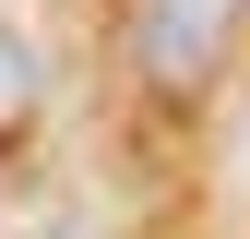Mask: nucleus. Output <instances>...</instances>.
Returning a JSON list of instances; mask_svg holds the SVG:
<instances>
[{
	"instance_id": "1",
	"label": "nucleus",
	"mask_w": 250,
	"mask_h": 239,
	"mask_svg": "<svg viewBox=\"0 0 250 239\" xmlns=\"http://www.w3.org/2000/svg\"><path fill=\"white\" fill-rule=\"evenodd\" d=\"M238 24H250V0H131V60L155 96H203L227 72Z\"/></svg>"
},
{
	"instance_id": "2",
	"label": "nucleus",
	"mask_w": 250,
	"mask_h": 239,
	"mask_svg": "<svg viewBox=\"0 0 250 239\" xmlns=\"http://www.w3.org/2000/svg\"><path fill=\"white\" fill-rule=\"evenodd\" d=\"M36 96H48L36 36H24V24H0V132H12V120H36Z\"/></svg>"
}]
</instances>
